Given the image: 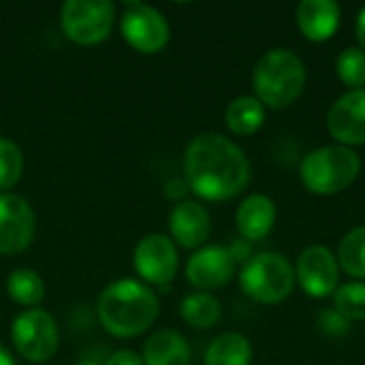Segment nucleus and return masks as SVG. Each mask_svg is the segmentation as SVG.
<instances>
[{
	"label": "nucleus",
	"mask_w": 365,
	"mask_h": 365,
	"mask_svg": "<svg viewBox=\"0 0 365 365\" xmlns=\"http://www.w3.org/2000/svg\"><path fill=\"white\" fill-rule=\"evenodd\" d=\"M188 188L205 201H227L250 180V165L240 145L218 133L197 135L184 154Z\"/></svg>",
	"instance_id": "nucleus-1"
},
{
	"label": "nucleus",
	"mask_w": 365,
	"mask_h": 365,
	"mask_svg": "<svg viewBox=\"0 0 365 365\" xmlns=\"http://www.w3.org/2000/svg\"><path fill=\"white\" fill-rule=\"evenodd\" d=\"M96 314L105 331L115 338H135L148 331L158 317V299L143 282L124 278L103 289Z\"/></svg>",
	"instance_id": "nucleus-2"
},
{
	"label": "nucleus",
	"mask_w": 365,
	"mask_h": 365,
	"mask_svg": "<svg viewBox=\"0 0 365 365\" xmlns=\"http://www.w3.org/2000/svg\"><path fill=\"white\" fill-rule=\"evenodd\" d=\"M252 83L263 105L272 109L287 107L297 101L306 86L304 60L293 49L276 47L257 62Z\"/></svg>",
	"instance_id": "nucleus-3"
},
{
	"label": "nucleus",
	"mask_w": 365,
	"mask_h": 365,
	"mask_svg": "<svg viewBox=\"0 0 365 365\" xmlns=\"http://www.w3.org/2000/svg\"><path fill=\"white\" fill-rule=\"evenodd\" d=\"M361 171V158L353 148L325 145L310 152L299 169L302 182L310 192L336 195L349 188Z\"/></svg>",
	"instance_id": "nucleus-4"
},
{
	"label": "nucleus",
	"mask_w": 365,
	"mask_h": 365,
	"mask_svg": "<svg viewBox=\"0 0 365 365\" xmlns=\"http://www.w3.org/2000/svg\"><path fill=\"white\" fill-rule=\"evenodd\" d=\"M242 291L259 304H280L295 289V269L278 252L255 255L240 272Z\"/></svg>",
	"instance_id": "nucleus-5"
},
{
	"label": "nucleus",
	"mask_w": 365,
	"mask_h": 365,
	"mask_svg": "<svg viewBox=\"0 0 365 365\" xmlns=\"http://www.w3.org/2000/svg\"><path fill=\"white\" fill-rule=\"evenodd\" d=\"M60 26L68 41L98 45L115 26V6L111 0H66L60 9Z\"/></svg>",
	"instance_id": "nucleus-6"
},
{
	"label": "nucleus",
	"mask_w": 365,
	"mask_h": 365,
	"mask_svg": "<svg viewBox=\"0 0 365 365\" xmlns=\"http://www.w3.org/2000/svg\"><path fill=\"white\" fill-rule=\"evenodd\" d=\"M11 340L24 359H28L30 364H45L56 355L60 334L49 312L41 308H30L15 317Z\"/></svg>",
	"instance_id": "nucleus-7"
},
{
	"label": "nucleus",
	"mask_w": 365,
	"mask_h": 365,
	"mask_svg": "<svg viewBox=\"0 0 365 365\" xmlns=\"http://www.w3.org/2000/svg\"><path fill=\"white\" fill-rule=\"evenodd\" d=\"M122 36L139 53H158L167 47L171 38V28L167 17L148 4L135 2L122 15Z\"/></svg>",
	"instance_id": "nucleus-8"
},
{
	"label": "nucleus",
	"mask_w": 365,
	"mask_h": 365,
	"mask_svg": "<svg viewBox=\"0 0 365 365\" xmlns=\"http://www.w3.org/2000/svg\"><path fill=\"white\" fill-rule=\"evenodd\" d=\"M178 250L175 244L163 233L145 235L133 252V267L141 280L154 287H169L178 274Z\"/></svg>",
	"instance_id": "nucleus-9"
},
{
	"label": "nucleus",
	"mask_w": 365,
	"mask_h": 365,
	"mask_svg": "<svg viewBox=\"0 0 365 365\" xmlns=\"http://www.w3.org/2000/svg\"><path fill=\"white\" fill-rule=\"evenodd\" d=\"M36 218L30 203L13 192H0V255H19L34 240Z\"/></svg>",
	"instance_id": "nucleus-10"
},
{
	"label": "nucleus",
	"mask_w": 365,
	"mask_h": 365,
	"mask_svg": "<svg viewBox=\"0 0 365 365\" xmlns=\"http://www.w3.org/2000/svg\"><path fill=\"white\" fill-rule=\"evenodd\" d=\"M338 263L329 248L325 246H310L302 252L297 261L295 278H299L302 289L310 297H329L338 291Z\"/></svg>",
	"instance_id": "nucleus-11"
},
{
	"label": "nucleus",
	"mask_w": 365,
	"mask_h": 365,
	"mask_svg": "<svg viewBox=\"0 0 365 365\" xmlns=\"http://www.w3.org/2000/svg\"><path fill=\"white\" fill-rule=\"evenodd\" d=\"M327 128L340 145L351 148L365 143V88L349 90L331 105Z\"/></svg>",
	"instance_id": "nucleus-12"
},
{
	"label": "nucleus",
	"mask_w": 365,
	"mask_h": 365,
	"mask_svg": "<svg viewBox=\"0 0 365 365\" xmlns=\"http://www.w3.org/2000/svg\"><path fill=\"white\" fill-rule=\"evenodd\" d=\"M235 274V261L225 246H205L197 250L186 265V278L192 287L212 291L225 287Z\"/></svg>",
	"instance_id": "nucleus-13"
},
{
	"label": "nucleus",
	"mask_w": 365,
	"mask_h": 365,
	"mask_svg": "<svg viewBox=\"0 0 365 365\" xmlns=\"http://www.w3.org/2000/svg\"><path fill=\"white\" fill-rule=\"evenodd\" d=\"M169 231L184 248H199L212 231L210 212L199 201H182L169 214Z\"/></svg>",
	"instance_id": "nucleus-14"
},
{
	"label": "nucleus",
	"mask_w": 365,
	"mask_h": 365,
	"mask_svg": "<svg viewBox=\"0 0 365 365\" xmlns=\"http://www.w3.org/2000/svg\"><path fill=\"white\" fill-rule=\"evenodd\" d=\"M297 26L308 41H327L340 26V4L334 0H304L297 6Z\"/></svg>",
	"instance_id": "nucleus-15"
},
{
	"label": "nucleus",
	"mask_w": 365,
	"mask_h": 365,
	"mask_svg": "<svg viewBox=\"0 0 365 365\" xmlns=\"http://www.w3.org/2000/svg\"><path fill=\"white\" fill-rule=\"evenodd\" d=\"M237 231L246 242H259L269 235L276 222V205L267 195H250L242 201L235 214Z\"/></svg>",
	"instance_id": "nucleus-16"
},
{
	"label": "nucleus",
	"mask_w": 365,
	"mask_h": 365,
	"mask_svg": "<svg viewBox=\"0 0 365 365\" xmlns=\"http://www.w3.org/2000/svg\"><path fill=\"white\" fill-rule=\"evenodd\" d=\"M143 365H190L188 342L171 329L154 334L143 346Z\"/></svg>",
	"instance_id": "nucleus-17"
},
{
	"label": "nucleus",
	"mask_w": 365,
	"mask_h": 365,
	"mask_svg": "<svg viewBox=\"0 0 365 365\" xmlns=\"http://www.w3.org/2000/svg\"><path fill=\"white\" fill-rule=\"evenodd\" d=\"M265 120V107L257 96H237L229 103L225 122L233 135L246 137L257 133L263 126Z\"/></svg>",
	"instance_id": "nucleus-18"
},
{
	"label": "nucleus",
	"mask_w": 365,
	"mask_h": 365,
	"mask_svg": "<svg viewBox=\"0 0 365 365\" xmlns=\"http://www.w3.org/2000/svg\"><path fill=\"white\" fill-rule=\"evenodd\" d=\"M250 361L252 344L237 331L218 336L205 353V365H250Z\"/></svg>",
	"instance_id": "nucleus-19"
},
{
	"label": "nucleus",
	"mask_w": 365,
	"mask_h": 365,
	"mask_svg": "<svg viewBox=\"0 0 365 365\" xmlns=\"http://www.w3.org/2000/svg\"><path fill=\"white\" fill-rule=\"evenodd\" d=\"M220 302L210 293H192L186 295L180 304L182 319L197 329H210L220 321Z\"/></svg>",
	"instance_id": "nucleus-20"
},
{
	"label": "nucleus",
	"mask_w": 365,
	"mask_h": 365,
	"mask_svg": "<svg viewBox=\"0 0 365 365\" xmlns=\"http://www.w3.org/2000/svg\"><path fill=\"white\" fill-rule=\"evenodd\" d=\"M6 291L13 302H17L19 306H26L30 310L43 302L45 282L34 269H15L6 278Z\"/></svg>",
	"instance_id": "nucleus-21"
},
{
	"label": "nucleus",
	"mask_w": 365,
	"mask_h": 365,
	"mask_svg": "<svg viewBox=\"0 0 365 365\" xmlns=\"http://www.w3.org/2000/svg\"><path fill=\"white\" fill-rule=\"evenodd\" d=\"M340 265L346 274L365 278V227H357L340 242Z\"/></svg>",
	"instance_id": "nucleus-22"
},
{
	"label": "nucleus",
	"mask_w": 365,
	"mask_h": 365,
	"mask_svg": "<svg viewBox=\"0 0 365 365\" xmlns=\"http://www.w3.org/2000/svg\"><path fill=\"white\" fill-rule=\"evenodd\" d=\"M338 77L351 90H361L365 86V51L361 47H346L336 62Z\"/></svg>",
	"instance_id": "nucleus-23"
},
{
	"label": "nucleus",
	"mask_w": 365,
	"mask_h": 365,
	"mask_svg": "<svg viewBox=\"0 0 365 365\" xmlns=\"http://www.w3.org/2000/svg\"><path fill=\"white\" fill-rule=\"evenodd\" d=\"M336 312L342 314L349 323L365 321V284L364 282H349L340 287L334 295Z\"/></svg>",
	"instance_id": "nucleus-24"
},
{
	"label": "nucleus",
	"mask_w": 365,
	"mask_h": 365,
	"mask_svg": "<svg viewBox=\"0 0 365 365\" xmlns=\"http://www.w3.org/2000/svg\"><path fill=\"white\" fill-rule=\"evenodd\" d=\"M24 171V156L17 143L0 137V192L13 188Z\"/></svg>",
	"instance_id": "nucleus-25"
},
{
	"label": "nucleus",
	"mask_w": 365,
	"mask_h": 365,
	"mask_svg": "<svg viewBox=\"0 0 365 365\" xmlns=\"http://www.w3.org/2000/svg\"><path fill=\"white\" fill-rule=\"evenodd\" d=\"M321 327H323V331L325 334H329V336H344L346 331H349V321L342 317V314H338V312H323L321 314Z\"/></svg>",
	"instance_id": "nucleus-26"
},
{
	"label": "nucleus",
	"mask_w": 365,
	"mask_h": 365,
	"mask_svg": "<svg viewBox=\"0 0 365 365\" xmlns=\"http://www.w3.org/2000/svg\"><path fill=\"white\" fill-rule=\"evenodd\" d=\"M188 182L186 180H171V182H167L165 184V195H167V199H171V201H180L182 203V199L188 195Z\"/></svg>",
	"instance_id": "nucleus-27"
},
{
	"label": "nucleus",
	"mask_w": 365,
	"mask_h": 365,
	"mask_svg": "<svg viewBox=\"0 0 365 365\" xmlns=\"http://www.w3.org/2000/svg\"><path fill=\"white\" fill-rule=\"evenodd\" d=\"M229 252L235 263H248L252 259V248H250V242H246V240H235L229 246Z\"/></svg>",
	"instance_id": "nucleus-28"
},
{
	"label": "nucleus",
	"mask_w": 365,
	"mask_h": 365,
	"mask_svg": "<svg viewBox=\"0 0 365 365\" xmlns=\"http://www.w3.org/2000/svg\"><path fill=\"white\" fill-rule=\"evenodd\" d=\"M105 365H143V359L133 351H115Z\"/></svg>",
	"instance_id": "nucleus-29"
},
{
	"label": "nucleus",
	"mask_w": 365,
	"mask_h": 365,
	"mask_svg": "<svg viewBox=\"0 0 365 365\" xmlns=\"http://www.w3.org/2000/svg\"><path fill=\"white\" fill-rule=\"evenodd\" d=\"M357 38L361 43V49L365 51V9H361V13L357 17Z\"/></svg>",
	"instance_id": "nucleus-30"
},
{
	"label": "nucleus",
	"mask_w": 365,
	"mask_h": 365,
	"mask_svg": "<svg viewBox=\"0 0 365 365\" xmlns=\"http://www.w3.org/2000/svg\"><path fill=\"white\" fill-rule=\"evenodd\" d=\"M0 365H17L15 364V359H13V355L0 344Z\"/></svg>",
	"instance_id": "nucleus-31"
},
{
	"label": "nucleus",
	"mask_w": 365,
	"mask_h": 365,
	"mask_svg": "<svg viewBox=\"0 0 365 365\" xmlns=\"http://www.w3.org/2000/svg\"><path fill=\"white\" fill-rule=\"evenodd\" d=\"M77 365H98V364H96V361H79Z\"/></svg>",
	"instance_id": "nucleus-32"
}]
</instances>
